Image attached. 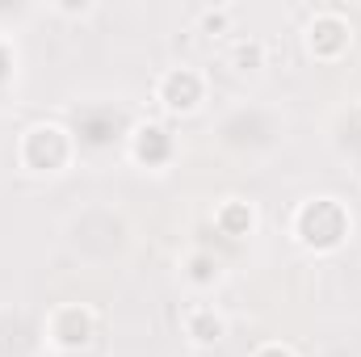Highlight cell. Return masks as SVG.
<instances>
[{
	"label": "cell",
	"instance_id": "52a82bcc",
	"mask_svg": "<svg viewBox=\"0 0 361 357\" xmlns=\"http://www.w3.org/2000/svg\"><path fill=\"white\" fill-rule=\"evenodd\" d=\"M214 223L227 231V236H248L252 231V223H257V214H252V206L248 202H240V198H231V202H223L219 206V214H214Z\"/></svg>",
	"mask_w": 361,
	"mask_h": 357
},
{
	"label": "cell",
	"instance_id": "9c48e42d",
	"mask_svg": "<svg viewBox=\"0 0 361 357\" xmlns=\"http://www.w3.org/2000/svg\"><path fill=\"white\" fill-rule=\"evenodd\" d=\"M189 282H193V286H210V282H219V261L206 257V253L189 257Z\"/></svg>",
	"mask_w": 361,
	"mask_h": 357
},
{
	"label": "cell",
	"instance_id": "ba28073f",
	"mask_svg": "<svg viewBox=\"0 0 361 357\" xmlns=\"http://www.w3.org/2000/svg\"><path fill=\"white\" fill-rule=\"evenodd\" d=\"M231 63H235L240 72H257V68H265V47H261L257 38H240V42L231 47Z\"/></svg>",
	"mask_w": 361,
	"mask_h": 357
},
{
	"label": "cell",
	"instance_id": "8fae6325",
	"mask_svg": "<svg viewBox=\"0 0 361 357\" xmlns=\"http://www.w3.org/2000/svg\"><path fill=\"white\" fill-rule=\"evenodd\" d=\"M257 357H294V353H290L286 345H265V349H261Z\"/></svg>",
	"mask_w": 361,
	"mask_h": 357
},
{
	"label": "cell",
	"instance_id": "3957f363",
	"mask_svg": "<svg viewBox=\"0 0 361 357\" xmlns=\"http://www.w3.org/2000/svg\"><path fill=\"white\" fill-rule=\"evenodd\" d=\"M47 332H51V345L63 349V353H76L92 341V311L80 303H63L51 311L47 320Z\"/></svg>",
	"mask_w": 361,
	"mask_h": 357
},
{
	"label": "cell",
	"instance_id": "7a4b0ae2",
	"mask_svg": "<svg viewBox=\"0 0 361 357\" xmlns=\"http://www.w3.org/2000/svg\"><path fill=\"white\" fill-rule=\"evenodd\" d=\"M353 42V25L336 13V8H324L307 21V47L315 59H341Z\"/></svg>",
	"mask_w": 361,
	"mask_h": 357
},
{
	"label": "cell",
	"instance_id": "30bf717a",
	"mask_svg": "<svg viewBox=\"0 0 361 357\" xmlns=\"http://www.w3.org/2000/svg\"><path fill=\"white\" fill-rule=\"evenodd\" d=\"M197 25H202V34H227L231 13H227V8H206V13L197 17Z\"/></svg>",
	"mask_w": 361,
	"mask_h": 357
},
{
	"label": "cell",
	"instance_id": "277c9868",
	"mask_svg": "<svg viewBox=\"0 0 361 357\" xmlns=\"http://www.w3.org/2000/svg\"><path fill=\"white\" fill-rule=\"evenodd\" d=\"M156 97H160V105H164L169 114H193V109L202 105V97H206V80H202V72H193V68H173V72L160 76Z\"/></svg>",
	"mask_w": 361,
	"mask_h": 357
},
{
	"label": "cell",
	"instance_id": "6da1fadb",
	"mask_svg": "<svg viewBox=\"0 0 361 357\" xmlns=\"http://www.w3.org/2000/svg\"><path fill=\"white\" fill-rule=\"evenodd\" d=\"M294 231H298V240H302L307 248L328 253V248H336V244L349 236V214L341 210L336 198H315V202H307V206L298 210Z\"/></svg>",
	"mask_w": 361,
	"mask_h": 357
},
{
	"label": "cell",
	"instance_id": "5b68a950",
	"mask_svg": "<svg viewBox=\"0 0 361 357\" xmlns=\"http://www.w3.org/2000/svg\"><path fill=\"white\" fill-rule=\"evenodd\" d=\"M185 332H189L193 345H219V341L227 337V320H223L214 307L193 303V307L185 311Z\"/></svg>",
	"mask_w": 361,
	"mask_h": 357
},
{
	"label": "cell",
	"instance_id": "8992f818",
	"mask_svg": "<svg viewBox=\"0 0 361 357\" xmlns=\"http://www.w3.org/2000/svg\"><path fill=\"white\" fill-rule=\"evenodd\" d=\"M169 152H173V139H169L160 126H139V131H135V160L160 164V160H169Z\"/></svg>",
	"mask_w": 361,
	"mask_h": 357
}]
</instances>
